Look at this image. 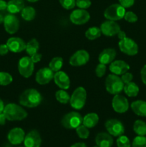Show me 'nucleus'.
I'll use <instances>...</instances> for the list:
<instances>
[{
    "instance_id": "3",
    "label": "nucleus",
    "mask_w": 146,
    "mask_h": 147,
    "mask_svg": "<svg viewBox=\"0 0 146 147\" xmlns=\"http://www.w3.org/2000/svg\"><path fill=\"white\" fill-rule=\"evenodd\" d=\"M124 83L121 78L115 74H110L107 76L105 80V88L109 93L117 95L121 93L124 88Z\"/></svg>"
},
{
    "instance_id": "11",
    "label": "nucleus",
    "mask_w": 146,
    "mask_h": 147,
    "mask_svg": "<svg viewBox=\"0 0 146 147\" xmlns=\"http://www.w3.org/2000/svg\"><path fill=\"white\" fill-rule=\"evenodd\" d=\"M3 23L6 32L10 34L16 33L19 28V21L18 18L13 14L6 15L4 18Z\"/></svg>"
},
{
    "instance_id": "37",
    "label": "nucleus",
    "mask_w": 146,
    "mask_h": 147,
    "mask_svg": "<svg viewBox=\"0 0 146 147\" xmlns=\"http://www.w3.org/2000/svg\"><path fill=\"white\" fill-rule=\"evenodd\" d=\"M60 4L65 9H72L76 6V0H59Z\"/></svg>"
},
{
    "instance_id": "44",
    "label": "nucleus",
    "mask_w": 146,
    "mask_h": 147,
    "mask_svg": "<svg viewBox=\"0 0 146 147\" xmlns=\"http://www.w3.org/2000/svg\"><path fill=\"white\" fill-rule=\"evenodd\" d=\"M30 57H31V60L33 61V63H37L42 60V54H40V53H35V54L33 55L30 56Z\"/></svg>"
},
{
    "instance_id": "33",
    "label": "nucleus",
    "mask_w": 146,
    "mask_h": 147,
    "mask_svg": "<svg viewBox=\"0 0 146 147\" xmlns=\"http://www.w3.org/2000/svg\"><path fill=\"white\" fill-rule=\"evenodd\" d=\"M13 78L7 72H0V86H6L12 82Z\"/></svg>"
},
{
    "instance_id": "51",
    "label": "nucleus",
    "mask_w": 146,
    "mask_h": 147,
    "mask_svg": "<svg viewBox=\"0 0 146 147\" xmlns=\"http://www.w3.org/2000/svg\"><path fill=\"white\" fill-rule=\"evenodd\" d=\"M4 17H3L1 14H0V24L3 23V22H4Z\"/></svg>"
},
{
    "instance_id": "6",
    "label": "nucleus",
    "mask_w": 146,
    "mask_h": 147,
    "mask_svg": "<svg viewBox=\"0 0 146 147\" xmlns=\"http://www.w3.org/2000/svg\"><path fill=\"white\" fill-rule=\"evenodd\" d=\"M125 8L119 4H113L109 6L104 11V16L107 20L117 21L124 18Z\"/></svg>"
},
{
    "instance_id": "30",
    "label": "nucleus",
    "mask_w": 146,
    "mask_h": 147,
    "mask_svg": "<svg viewBox=\"0 0 146 147\" xmlns=\"http://www.w3.org/2000/svg\"><path fill=\"white\" fill-rule=\"evenodd\" d=\"M102 32L100 28L97 27H92L85 32V37L90 40H94L101 36Z\"/></svg>"
},
{
    "instance_id": "27",
    "label": "nucleus",
    "mask_w": 146,
    "mask_h": 147,
    "mask_svg": "<svg viewBox=\"0 0 146 147\" xmlns=\"http://www.w3.org/2000/svg\"><path fill=\"white\" fill-rule=\"evenodd\" d=\"M40 48V44L39 42L36 39H31L26 44L25 50L27 54L29 56L33 55L34 54L37 53Z\"/></svg>"
},
{
    "instance_id": "46",
    "label": "nucleus",
    "mask_w": 146,
    "mask_h": 147,
    "mask_svg": "<svg viewBox=\"0 0 146 147\" xmlns=\"http://www.w3.org/2000/svg\"><path fill=\"white\" fill-rule=\"evenodd\" d=\"M7 2L4 0H0V11L7 9Z\"/></svg>"
},
{
    "instance_id": "38",
    "label": "nucleus",
    "mask_w": 146,
    "mask_h": 147,
    "mask_svg": "<svg viewBox=\"0 0 146 147\" xmlns=\"http://www.w3.org/2000/svg\"><path fill=\"white\" fill-rule=\"evenodd\" d=\"M107 70V67H106V65L102 64V63H100L97 65L95 68V74L98 78H102V76H104Z\"/></svg>"
},
{
    "instance_id": "4",
    "label": "nucleus",
    "mask_w": 146,
    "mask_h": 147,
    "mask_svg": "<svg viewBox=\"0 0 146 147\" xmlns=\"http://www.w3.org/2000/svg\"><path fill=\"white\" fill-rule=\"evenodd\" d=\"M87 93L83 87H78L70 96V103L72 107L76 110H80L85 105Z\"/></svg>"
},
{
    "instance_id": "25",
    "label": "nucleus",
    "mask_w": 146,
    "mask_h": 147,
    "mask_svg": "<svg viewBox=\"0 0 146 147\" xmlns=\"http://www.w3.org/2000/svg\"><path fill=\"white\" fill-rule=\"evenodd\" d=\"M99 116L95 113H87L82 120V124L87 127L88 129L94 127L98 123Z\"/></svg>"
},
{
    "instance_id": "22",
    "label": "nucleus",
    "mask_w": 146,
    "mask_h": 147,
    "mask_svg": "<svg viewBox=\"0 0 146 147\" xmlns=\"http://www.w3.org/2000/svg\"><path fill=\"white\" fill-rule=\"evenodd\" d=\"M116 57V51L115 49L107 48L101 52L99 55L98 60L100 63L104 65L110 64Z\"/></svg>"
},
{
    "instance_id": "54",
    "label": "nucleus",
    "mask_w": 146,
    "mask_h": 147,
    "mask_svg": "<svg viewBox=\"0 0 146 147\" xmlns=\"http://www.w3.org/2000/svg\"><path fill=\"white\" fill-rule=\"evenodd\" d=\"M19 147H23V146H19ZM24 147H25V146H24Z\"/></svg>"
},
{
    "instance_id": "50",
    "label": "nucleus",
    "mask_w": 146,
    "mask_h": 147,
    "mask_svg": "<svg viewBox=\"0 0 146 147\" xmlns=\"http://www.w3.org/2000/svg\"><path fill=\"white\" fill-rule=\"evenodd\" d=\"M4 102H3V100H1V98H0V113H3V111H4Z\"/></svg>"
},
{
    "instance_id": "55",
    "label": "nucleus",
    "mask_w": 146,
    "mask_h": 147,
    "mask_svg": "<svg viewBox=\"0 0 146 147\" xmlns=\"http://www.w3.org/2000/svg\"><path fill=\"white\" fill-rule=\"evenodd\" d=\"M145 138H146V137H145Z\"/></svg>"
},
{
    "instance_id": "20",
    "label": "nucleus",
    "mask_w": 146,
    "mask_h": 147,
    "mask_svg": "<svg viewBox=\"0 0 146 147\" xmlns=\"http://www.w3.org/2000/svg\"><path fill=\"white\" fill-rule=\"evenodd\" d=\"M54 81L55 84L63 90H67L70 86V80L69 76L63 71L56 72L54 75Z\"/></svg>"
},
{
    "instance_id": "18",
    "label": "nucleus",
    "mask_w": 146,
    "mask_h": 147,
    "mask_svg": "<svg viewBox=\"0 0 146 147\" xmlns=\"http://www.w3.org/2000/svg\"><path fill=\"white\" fill-rule=\"evenodd\" d=\"M7 45L9 50L12 53H18L24 51L26 48V43L22 39L19 37H10L7 42Z\"/></svg>"
},
{
    "instance_id": "10",
    "label": "nucleus",
    "mask_w": 146,
    "mask_h": 147,
    "mask_svg": "<svg viewBox=\"0 0 146 147\" xmlns=\"http://www.w3.org/2000/svg\"><path fill=\"white\" fill-rule=\"evenodd\" d=\"M90 19L88 11L83 9H77L72 11L70 16V20L72 23L77 25H81L87 23Z\"/></svg>"
},
{
    "instance_id": "53",
    "label": "nucleus",
    "mask_w": 146,
    "mask_h": 147,
    "mask_svg": "<svg viewBox=\"0 0 146 147\" xmlns=\"http://www.w3.org/2000/svg\"><path fill=\"white\" fill-rule=\"evenodd\" d=\"M93 147H99V146H93Z\"/></svg>"
},
{
    "instance_id": "21",
    "label": "nucleus",
    "mask_w": 146,
    "mask_h": 147,
    "mask_svg": "<svg viewBox=\"0 0 146 147\" xmlns=\"http://www.w3.org/2000/svg\"><path fill=\"white\" fill-rule=\"evenodd\" d=\"M95 143L99 147H111L113 144V138L109 133L101 132L96 136Z\"/></svg>"
},
{
    "instance_id": "15",
    "label": "nucleus",
    "mask_w": 146,
    "mask_h": 147,
    "mask_svg": "<svg viewBox=\"0 0 146 147\" xmlns=\"http://www.w3.org/2000/svg\"><path fill=\"white\" fill-rule=\"evenodd\" d=\"M54 72L50 67H43L37 71L35 80L40 85H46L54 78Z\"/></svg>"
},
{
    "instance_id": "8",
    "label": "nucleus",
    "mask_w": 146,
    "mask_h": 147,
    "mask_svg": "<svg viewBox=\"0 0 146 147\" xmlns=\"http://www.w3.org/2000/svg\"><path fill=\"white\" fill-rule=\"evenodd\" d=\"M34 63L30 57H23L19 60L18 70L19 74L24 78H28L34 71Z\"/></svg>"
},
{
    "instance_id": "52",
    "label": "nucleus",
    "mask_w": 146,
    "mask_h": 147,
    "mask_svg": "<svg viewBox=\"0 0 146 147\" xmlns=\"http://www.w3.org/2000/svg\"><path fill=\"white\" fill-rule=\"evenodd\" d=\"M28 1H29V2H36V1H37L38 0H27Z\"/></svg>"
},
{
    "instance_id": "5",
    "label": "nucleus",
    "mask_w": 146,
    "mask_h": 147,
    "mask_svg": "<svg viewBox=\"0 0 146 147\" xmlns=\"http://www.w3.org/2000/svg\"><path fill=\"white\" fill-rule=\"evenodd\" d=\"M83 118L77 112L72 111L67 113L61 120L62 125L67 129H77L79 126L82 124Z\"/></svg>"
},
{
    "instance_id": "36",
    "label": "nucleus",
    "mask_w": 146,
    "mask_h": 147,
    "mask_svg": "<svg viewBox=\"0 0 146 147\" xmlns=\"http://www.w3.org/2000/svg\"><path fill=\"white\" fill-rule=\"evenodd\" d=\"M132 147H146V138L145 136H137L133 139Z\"/></svg>"
},
{
    "instance_id": "24",
    "label": "nucleus",
    "mask_w": 146,
    "mask_h": 147,
    "mask_svg": "<svg viewBox=\"0 0 146 147\" xmlns=\"http://www.w3.org/2000/svg\"><path fill=\"white\" fill-rule=\"evenodd\" d=\"M24 7V0H9L7 2V11L10 14H17L20 12Z\"/></svg>"
},
{
    "instance_id": "48",
    "label": "nucleus",
    "mask_w": 146,
    "mask_h": 147,
    "mask_svg": "<svg viewBox=\"0 0 146 147\" xmlns=\"http://www.w3.org/2000/svg\"><path fill=\"white\" fill-rule=\"evenodd\" d=\"M6 120H7V119H6V116H4V113H0V125L1 126H3V125L5 124Z\"/></svg>"
},
{
    "instance_id": "35",
    "label": "nucleus",
    "mask_w": 146,
    "mask_h": 147,
    "mask_svg": "<svg viewBox=\"0 0 146 147\" xmlns=\"http://www.w3.org/2000/svg\"><path fill=\"white\" fill-rule=\"evenodd\" d=\"M116 143H117V147H130L131 146L130 139H129L126 136H124V135H122V136H118Z\"/></svg>"
},
{
    "instance_id": "12",
    "label": "nucleus",
    "mask_w": 146,
    "mask_h": 147,
    "mask_svg": "<svg viewBox=\"0 0 146 147\" xmlns=\"http://www.w3.org/2000/svg\"><path fill=\"white\" fill-rule=\"evenodd\" d=\"M90 60V55L86 50H80L74 53L70 58V64L72 66L77 67L87 63Z\"/></svg>"
},
{
    "instance_id": "2",
    "label": "nucleus",
    "mask_w": 146,
    "mask_h": 147,
    "mask_svg": "<svg viewBox=\"0 0 146 147\" xmlns=\"http://www.w3.org/2000/svg\"><path fill=\"white\" fill-rule=\"evenodd\" d=\"M3 113L7 120L10 121H21L27 116V112L21 106L15 103H9L4 106Z\"/></svg>"
},
{
    "instance_id": "32",
    "label": "nucleus",
    "mask_w": 146,
    "mask_h": 147,
    "mask_svg": "<svg viewBox=\"0 0 146 147\" xmlns=\"http://www.w3.org/2000/svg\"><path fill=\"white\" fill-rule=\"evenodd\" d=\"M55 98L57 101L60 102V103H62V104H67L68 102H70V95L63 89L59 90L56 92Z\"/></svg>"
},
{
    "instance_id": "39",
    "label": "nucleus",
    "mask_w": 146,
    "mask_h": 147,
    "mask_svg": "<svg viewBox=\"0 0 146 147\" xmlns=\"http://www.w3.org/2000/svg\"><path fill=\"white\" fill-rule=\"evenodd\" d=\"M124 19L127 22L130 23H135L138 20L137 16L134 12H133V11H127V12H125L124 16Z\"/></svg>"
},
{
    "instance_id": "16",
    "label": "nucleus",
    "mask_w": 146,
    "mask_h": 147,
    "mask_svg": "<svg viewBox=\"0 0 146 147\" xmlns=\"http://www.w3.org/2000/svg\"><path fill=\"white\" fill-rule=\"evenodd\" d=\"M25 137V133L21 128H14L11 129L7 135V139L10 144L13 145H19L22 143Z\"/></svg>"
},
{
    "instance_id": "47",
    "label": "nucleus",
    "mask_w": 146,
    "mask_h": 147,
    "mask_svg": "<svg viewBox=\"0 0 146 147\" xmlns=\"http://www.w3.org/2000/svg\"><path fill=\"white\" fill-rule=\"evenodd\" d=\"M117 37H118V38L120 39V40H123V39L125 38V37H127V36H126L125 32L124 31H123V30H121L119 31V32L117 33Z\"/></svg>"
},
{
    "instance_id": "41",
    "label": "nucleus",
    "mask_w": 146,
    "mask_h": 147,
    "mask_svg": "<svg viewBox=\"0 0 146 147\" xmlns=\"http://www.w3.org/2000/svg\"><path fill=\"white\" fill-rule=\"evenodd\" d=\"M121 79L123 83H124V84H126V83H128L132 81V80L133 79V76L132 73H129V72H126L125 73L122 75Z\"/></svg>"
},
{
    "instance_id": "45",
    "label": "nucleus",
    "mask_w": 146,
    "mask_h": 147,
    "mask_svg": "<svg viewBox=\"0 0 146 147\" xmlns=\"http://www.w3.org/2000/svg\"><path fill=\"white\" fill-rule=\"evenodd\" d=\"M140 76L143 83L146 86V65H145L140 71Z\"/></svg>"
},
{
    "instance_id": "1",
    "label": "nucleus",
    "mask_w": 146,
    "mask_h": 147,
    "mask_svg": "<svg viewBox=\"0 0 146 147\" xmlns=\"http://www.w3.org/2000/svg\"><path fill=\"white\" fill-rule=\"evenodd\" d=\"M42 97L40 92L34 88L27 89L19 96V103L27 108H35L41 103Z\"/></svg>"
},
{
    "instance_id": "19",
    "label": "nucleus",
    "mask_w": 146,
    "mask_h": 147,
    "mask_svg": "<svg viewBox=\"0 0 146 147\" xmlns=\"http://www.w3.org/2000/svg\"><path fill=\"white\" fill-rule=\"evenodd\" d=\"M110 72L117 76H122L130 70V65L123 60L113 61L109 67Z\"/></svg>"
},
{
    "instance_id": "9",
    "label": "nucleus",
    "mask_w": 146,
    "mask_h": 147,
    "mask_svg": "<svg viewBox=\"0 0 146 147\" xmlns=\"http://www.w3.org/2000/svg\"><path fill=\"white\" fill-rule=\"evenodd\" d=\"M106 130L111 136L118 137L125 133V127L120 121L115 119H109L104 123Z\"/></svg>"
},
{
    "instance_id": "29",
    "label": "nucleus",
    "mask_w": 146,
    "mask_h": 147,
    "mask_svg": "<svg viewBox=\"0 0 146 147\" xmlns=\"http://www.w3.org/2000/svg\"><path fill=\"white\" fill-rule=\"evenodd\" d=\"M133 130L137 136H145L146 135V123L141 120L135 121L133 125Z\"/></svg>"
},
{
    "instance_id": "14",
    "label": "nucleus",
    "mask_w": 146,
    "mask_h": 147,
    "mask_svg": "<svg viewBox=\"0 0 146 147\" xmlns=\"http://www.w3.org/2000/svg\"><path fill=\"white\" fill-rule=\"evenodd\" d=\"M100 30L104 35L107 37H113L114 35H117L120 30V27L115 21L107 20L102 23L100 25Z\"/></svg>"
},
{
    "instance_id": "31",
    "label": "nucleus",
    "mask_w": 146,
    "mask_h": 147,
    "mask_svg": "<svg viewBox=\"0 0 146 147\" xmlns=\"http://www.w3.org/2000/svg\"><path fill=\"white\" fill-rule=\"evenodd\" d=\"M63 65V59L60 57H55L52 59L49 63V67L53 72L60 71Z\"/></svg>"
},
{
    "instance_id": "7",
    "label": "nucleus",
    "mask_w": 146,
    "mask_h": 147,
    "mask_svg": "<svg viewBox=\"0 0 146 147\" xmlns=\"http://www.w3.org/2000/svg\"><path fill=\"white\" fill-rule=\"evenodd\" d=\"M119 48L122 53L130 56L135 55L138 53V46L137 43L131 38L126 37L120 40L118 43Z\"/></svg>"
},
{
    "instance_id": "34",
    "label": "nucleus",
    "mask_w": 146,
    "mask_h": 147,
    "mask_svg": "<svg viewBox=\"0 0 146 147\" xmlns=\"http://www.w3.org/2000/svg\"><path fill=\"white\" fill-rule=\"evenodd\" d=\"M76 132L80 139H86L90 136V131H89L88 128L86 127L83 124H81L76 129Z\"/></svg>"
},
{
    "instance_id": "13",
    "label": "nucleus",
    "mask_w": 146,
    "mask_h": 147,
    "mask_svg": "<svg viewBox=\"0 0 146 147\" xmlns=\"http://www.w3.org/2000/svg\"><path fill=\"white\" fill-rule=\"evenodd\" d=\"M112 106L114 111L117 113H123L127 111L129 109V103L125 96L117 94L114 96L112 101Z\"/></svg>"
},
{
    "instance_id": "17",
    "label": "nucleus",
    "mask_w": 146,
    "mask_h": 147,
    "mask_svg": "<svg viewBox=\"0 0 146 147\" xmlns=\"http://www.w3.org/2000/svg\"><path fill=\"white\" fill-rule=\"evenodd\" d=\"M42 139L40 133L37 130H31L25 135L24 144L25 147H40Z\"/></svg>"
},
{
    "instance_id": "49",
    "label": "nucleus",
    "mask_w": 146,
    "mask_h": 147,
    "mask_svg": "<svg viewBox=\"0 0 146 147\" xmlns=\"http://www.w3.org/2000/svg\"><path fill=\"white\" fill-rule=\"evenodd\" d=\"M70 147H87L86 144L84 143H82V142H78V143H75L73 145H72Z\"/></svg>"
},
{
    "instance_id": "40",
    "label": "nucleus",
    "mask_w": 146,
    "mask_h": 147,
    "mask_svg": "<svg viewBox=\"0 0 146 147\" xmlns=\"http://www.w3.org/2000/svg\"><path fill=\"white\" fill-rule=\"evenodd\" d=\"M76 6L80 9H86L91 6L90 0H76Z\"/></svg>"
},
{
    "instance_id": "42",
    "label": "nucleus",
    "mask_w": 146,
    "mask_h": 147,
    "mask_svg": "<svg viewBox=\"0 0 146 147\" xmlns=\"http://www.w3.org/2000/svg\"><path fill=\"white\" fill-rule=\"evenodd\" d=\"M119 2L124 8H129L134 4L135 0H119Z\"/></svg>"
},
{
    "instance_id": "26",
    "label": "nucleus",
    "mask_w": 146,
    "mask_h": 147,
    "mask_svg": "<svg viewBox=\"0 0 146 147\" xmlns=\"http://www.w3.org/2000/svg\"><path fill=\"white\" fill-rule=\"evenodd\" d=\"M123 90H124L125 93L129 97H135L137 96L140 90H139L138 86L136 83L131 81L125 84Z\"/></svg>"
},
{
    "instance_id": "28",
    "label": "nucleus",
    "mask_w": 146,
    "mask_h": 147,
    "mask_svg": "<svg viewBox=\"0 0 146 147\" xmlns=\"http://www.w3.org/2000/svg\"><path fill=\"white\" fill-rule=\"evenodd\" d=\"M21 16L25 21H31L35 18L36 11L32 7H24L21 11Z\"/></svg>"
},
{
    "instance_id": "23",
    "label": "nucleus",
    "mask_w": 146,
    "mask_h": 147,
    "mask_svg": "<svg viewBox=\"0 0 146 147\" xmlns=\"http://www.w3.org/2000/svg\"><path fill=\"white\" fill-rule=\"evenodd\" d=\"M131 109L136 115L146 117V101L138 100L131 103Z\"/></svg>"
},
{
    "instance_id": "43",
    "label": "nucleus",
    "mask_w": 146,
    "mask_h": 147,
    "mask_svg": "<svg viewBox=\"0 0 146 147\" xmlns=\"http://www.w3.org/2000/svg\"><path fill=\"white\" fill-rule=\"evenodd\" d=\"M9 51V50L7 44L0 45V55H5L8 53Z\"/></svg>"
}]
</instances>
